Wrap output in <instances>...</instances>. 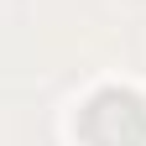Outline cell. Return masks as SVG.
I'll return each mask as SVG.
<instances>
[{
  "mask_svg": "<svg viewBox=\"0 0 146 146\" xmlns=\"http://www.w3.org/2000/svg\"><path fill=\"white\" fill-rule=\"evenodd\" d=\"M78 136L89 146H146V104L131 89H99L78 115Z\"/></svg>",
  "mask_w": 146,
  "mask_h": 146,
  "instance_id": "6da1fadb",
  "label": "cell"
}]
</instances>
